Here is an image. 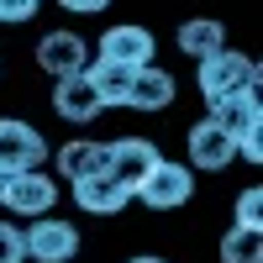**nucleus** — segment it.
<instances>
[{"label": "nucleus", "instance_id": "nucleus-1", "mask_svg": "<svg viewBox=\"0 0 263 263\" xmlns=\"http://www.w3.org/2000/svg\"><path fill=\"white\" fill-rule=\"evenodd\" d=\"M195 84H200L205 105H216V100H227V95H237V90H258V63H253L248 53H237V48H221V53L200 58Z\"/></svg>", "mask_w": 263, "mask_h": 263}, {"label": "nucleus", "instance_id": "nucleus-2", "mask_svg": "<svg viewBox=\"0 0 263 263\" xmlns=\"http://www.w3.org/2000/svg\"><path fill=\"white\" fill-rule=\"evenodd\" d=\"M190 195H195L190 163H168V158H158V163L147 168V179L132 190V200H142L147 211H179Z\"/></svg>", "mask_w": 263, "mask_h": 263}, {"label": "nucleus", "instance_id": "nucleus-3", "mask_svg": "<svg viewBox=\"0 0 263 263\" xmlns=\"http://www.w3.org/2000/svg\"><path fill=\"white\" fill-rule=\"evenodd\" d=\"M0 205L11 216H48L58 205V179L42 168H27V174H6V190H0Z\"/></svg>", "mask_w": 263, "mask_h": 263}, {"label": "nucleus", "instance_id": "nucleus-4", "mask_svg": "<svg viewBox=\"0 0 263 263\" xmlns=\"http://www.w3.org/2000/svg\"><path fill=\"white\" fill-rule=\"evenodd\" d=\"M42 163H48L42 132L27 126V121L0 116V174H27V168H42Z\"/></svg>", "mask_w": 263, "mask_h": 263}, {"label": "nucleus", "instance_id": "nucleus-5", "mask_svg": "<svg viewBox=\"0 0 263 263\" xmlns=\"http://www.w3.org/2000/svg\"><path fill=\"white\" fill-rule=\"evenodd\" d=\"M21 237H27V258H37V263H69V258L79 253V232H74V221L37 216V221L21 232Z\"/></svg>", "mask_w": 263, "mask_h": 263}, {"label": "nucleus", "instance_id": "nucleus-6", "mask_svg": "<svg viewBox=\"0 0 263 263\" xmlns=\"http://www.w3.org/2000/svg\"><path fill=\"white\" fill-rule=\"evenodd\" d=\"M163 153L153 147L147 137H121V142H111L105 147V174H111L116 184H126V190H137L142 179H147V168L158 163Z\"/></svg>", "mask_w": 263, "mask_h": 263}, {"label": "nucleus", "instance_id": "nucleus-7", "mask_svg": "<svg viewBox=\"0 0 263 263\" xmlns=\"http://www.w3.org/2000/svg\"><path fill=\"white\" fill-rule=\"evenodd\" d=\"M153 53H158V42H153V32L147 27H105V37H100V53L95 58H105V63H121V69H147L153 63Z\"/></svg>", "mask_w": 263, "mask_h": 263}, {"label": "nucleus", "instance_id": "nucleus-8", "mask_svg": "<svg viewBox=\"0 0 263 263\" xmlns=\"http://www.w3.org/2000/svg\"><path fill=\"white\" fill-rule=\"evenodd\" d=\"M184 142H190V163H195V168H227V163L237 158V137H232L216 116L195 121Z\"/></svg>", "mask_w": 263, "mask_h": 263}, {"label": "nucleus", "instance_id": "nucleus-9", "mask_svg": "<svg viewBox=\"0 0 263 263\" xmlns=\"http://www.w3.org/2000/svg\"><path fill=\"white\" fill-rule=\"evenodd\" d=\"M37 63H42L53 79L84 74V63H90V53H84V37H79V32H48V37L37 42Z\"/></svg>", "mask_w": 263, "mask_h": 263}, {"label": "nucleus", "instance_id": "nucleus-10", "mask_svg": "<svg viewBox=\"0 0 263 263\" xmlns=\"http://www.w3.org/2000/svg\"><path fill=\"white\" fill-rule=\"evenodd\" d=\"M53 111H58L63 121L84 126V121H95V116L105 111V105H100L95 84L84 79V74H69V79H58V90H53Z\"/></svg>", "mask_w": 263, "mask_h": 263}, {"label": "nucleus", "instance_id": "nucleus-11", "mask_svg": "<svg viewBox=\"0 0 263 263\" xmlns=\"http://www.w3.org/2000/svg\"><path fill=\"white\" fill-rule=\"evenodd\" d=\"M74 200L79 211H90V216H116L132 205V190L116 184L111 174H90V179H74Z\"/></svg>", "mask_w": 263, "mask_h": 263}, {"label": "nucleus", "instance_id": "nucleus-12", "mask_svg": "<svg viewBox=\"0 0 263 263\" xmlns=\"http://www.w3.org/2000/svg\"><path fill=\"white\" fill-rule=\"evenodd\" d=\"M211 116L221 121L237 142H242V137H253V132H263V105H258V90H237V95H227V100H216V105H211Z\"/></svg>", "mask_w": 263, "mask_h": 263}, {"label": "nucleus", "instance_id": "nucleus-13", "mask_svg": "<svg viewBox=\"0 0 263 263\" xmlns=\"http://www.w3.org/2000/svg\"><path fill=\"white\" fill-rule=\"evenodd\" d=\"M174 90H179V84H174V74L168 69H137L132 74V90H126V105L132 111H168L174 105Z\"/></svg>", "mask_w": 263, "mask_h": 263}, {"label": "nucleus", "instance_id": "nucleus-14", "mask_svg": "<svg viewBox=\"0 0 263 263\" xmlns=\"http://www.w3.org/2000/svg\"><path fill=\"white\" fill-rule=\"evenodd\" d=\"M53 163H58V179H90V174H105V142H63Z\"/></svg>", "mask_w": 263, "mask_h": 263}, {"label": "nucleus", "instance_id": "nucleus-15", "mask_svg": "<svg viewBox=\"0 0 263 263\" xmlns=\"http://www.w3.org/2000/svg\"><path fill=\"white\" fill-rule=\"evenodd\" d=\"M132 74H137V69H121V63H105V58L84 63V79L95 84L100 105H126V90H132Z\"/></svg>", "mask_w": 263, "mask_h": 263}, {"label": "nucleus", "instance_id": "nucleus-16", "mask_svg": "<svg viewBox=\"0 0 263 263\" xmlns=\"http://www.w3.org/2000/svg\"><path fill=\"white\" fill-rule=\"evenodd\" d=\"M221 48H227L221 21H184V27H179V53H190V58H211V53H221Z\"/></svg>", "mask_w": 263, "mask_h": 263}, {"label": "nucleus", "instance_id": "nucleus-17", "mask_svg": "<svg viewBox=\"0 0 263 263\" xmlns=\"http://www.w3.org/2000/svg\"><path fill=\"white\" fill-rule=\"evenodd\" d=\"M221 263H263V232L232 221V232L221 237Z\"/></svg>", "mask_w": 263, "mask_h": 263}, {"label": "nucleus", "instance_id": "nucleus-18", "mask_svg": "<svg viewBox=\"0 0 263 263\" xmlns=\"http://www.w3.org/2000/svg\"><path fill=\"white\" fill-rule=\"evenodd\" d=\"M237 227H258L263 232V190H242V200H237Z\"/></svg>", "mask_w": 263, "mask_h": 263}, {"label": "nucleus", "instance_id": "nucleus-19", "mask_svg": "<svg viewBox=\"0 0 263 263\" xmlns=\"http://www.w3.org/2000/svg\"><path fill=\"white\" fill-rule=\"evenodd\" d=\"M27 258V237H21V227L0 221V263H21Z\"/></svg>", "mask_w": 263, "mask_h": 263}, {"label": "nucleus", "instance_id": "nucleus-20", "mask_svg": "<svg viewBox=\"0 0 263 263\" xmlns=\"http://www.w3.org/2000/svg\"><path fill=\"white\" fill-rule=\"evenodd\" d=\"M37 16V0H0V27H21Z\"/></svg>", "mask_w": 263, "mask_h": 263}, {"label": "nucleus", "instance_id": "nucleus-21", "mask_svg": "<svg viewBox=\"0 0 263 263\" xmlns=\"http://www.w3.org/2000/svg\"><path fill=\"white\" fill-rule=\"evenodd\" d=\"M58 6H63V11H74V16H100L111 0H58Z\"/></svg>", "mask_w": 263, "mask_h": 263}, {"label": "nucleus", "instance_id": "nucleus-22", "mask_svg": "<svg viewBox=\"0 0 263 263\" xmlns=\"http://www.w3.org/2000/svg\"><path fill=\"white\" fill-rule=\"evenodd\" d=\"M132 263H163V258H153V253H147V258H132Z\"/></svg>", "mask_w": 263, "mask_h": 263}]
</instances>
